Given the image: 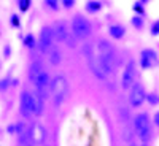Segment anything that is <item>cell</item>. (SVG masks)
<instances>
[{
	"instance_id": "6da1fadb",
	"label": "cell",
	"mask_w": 159,
	"mask_h": 146,
	"mask_svg": "<svg viewBox=\"0 0 159 146\" xmlns=\"http://www.w3.org/2000/svg\"><path fill=\"white\" fill-rule=\"evenodd\" d=\"M96 54H97L100 64L103 65V69H105V72H107V75L113 73V70L116 67V52H115L111 43H108L107 40H100L99 45H97Z\"/></svg>"
},
{
	"instance_id": "7a4b0ae2",
	"label": "cell",
	"mask_w": 159,
	"mask_h": 146,
	"mask_svg": "<svg viewBox=\"0 0 159 146\" xmlns=\"http://www.w3.org/2000/svg\"><path fill=\"white\" fill-rule=\"evenodd\" d=\"M69 92V81L64 75H57L52 78L51 86H49V94L52 95V102H54L56 107H61L62 102L67 97Z\"/></svg>"
},
{
	"instance_id": "3957f363",
	"label": "cell",
	"mask_w": 159,
	"mask_h": 146,
	"mask_svg": "<svg viewBox=\"0 0 159 146\" xmlns=\"http://www.w3.org/2000/svg\"><path fill=\"white\" fill-rule=\"evenodd\" d=\"M83 52H84V56H86V59H88V64H89L92 73H94L97 78H100V79L107 78L108 75H107V72H105L103 65L100 64V60H99V57H97V54H96L94 46H92L91 43H86V45L83 46Z\"/></svg>"
},
{
	"instance_id": "277c9868",
	"label": "cell",
	"mask_w": 159,
	"mask_h": 146,
	"mask_svg": "<svg viewBox=\"0 0 159 146\" xmlns=\"http://www.w3.org/2000/svg\"><path fill=\"white\" fill-rule=\"evenodd\" d=\"M92 27L88 18H84L83 15H75L72 19V33L75 35L76 40H86L91 37Z\"/></svg>"
},
{
	"instance_id": "5b68a950",
	"label": "cell",
	"mask_w": 159,
	"mask_h": 146,
	"mask_svg": "<svg viewBox=\"0 0 159 146\" xmlns=\"http://www.w3.org/2000/svg\"><path fill=\"white\" fill-rule=\"evenodd\" d=\"M134 130L139 135V138L145 143L150 138V121H148V114L140 113L134 117Z\"/></svg>"
},
{
	"instance_id": "8992f818",
	"label": "cell",
	"mask_w": 159,
	"mask_h": 146,
	"mask_svg": "<svg viewBox=\"0 0 159 146\" xmlns=\"http://www.w3.org/2000/svg\"><path fill=\"white\" fill-rule=\"evenodd\" d=\"M52 42H54V37H52V30L49 25H45L40 30V37H38V42H37V48H40V51L48 52L52 48Z\"/></svg>"
},
{
	"instance_id": "52a82bcc",
	"label": "cell",
	"mask_w": 159,
	"mask_h": 146,
	"mask_svg": "<svg viewBox=\"0 0 159 146\" xmlns=\"http://www.w3.org/2000/svg\"><path fill=\"white\" fill-rule=\"evenodd\" d=\"M35 89H37V94L42 97L43 100H46L49 97V86H51V79H49V75L48 72H42L40 76L37 78V81L34 83Z\"/></svg>"
},
{
	"instance_id": "ba28073f",
	"label": "cell",
	"mask_w": 159,
	"mask_h": 146,
	"mask_svg": "<svg viewBox=\"0 0 159 146\" xmlns=\"http://www.w3.org/2000/svg\"><path fill=\"white\" fill-rule=\"evenodd\" d=\"M145 97H147V92H145L143 86L140 83H134L130 86V95H129V103L134 108H139L140 105L145 102Z\"/></svg>"
},
{
	"instance_id": "9c48e42d",
	"label": "cell",
	"mask_w": 159,
	"mask_h": 146,
	"mask_svg": "<svg viewBox=\"0 0 159 146\" xmlns=\"http://www.w3.org/2000/svg\"><path fill=\"white\" fill-rule=\"evenodd\" d=\"M134 79H135V62L129 60L126 64V69H124L123 76H121V87L130 89V86L134 84Z\"/></svg>"
},
{
	"instance_id": "30bf717a",
	"label": "cell",
	"mask_w": 159,
	"mask_h": 146,
	"mask_svg": "<svg viewBox=\"0 0 159 146\" xmlns=\"http://www.w3.org/2000/svg\"><path fill=\"white\" fill-rule=\"evenodd\" d=\"M51 30H52L54 40H57V42H61V43H65V38H67V35L70 32L67 24H65V21H62V19H59V21H56L54 24H52Z\"/></svg>"
},
{
	"instance_id": "8fae6325",
	"label": "cell",
	"mask_w": 159,
	"mask_h": 146,
	"mask_svg": "<svg viewBox=\"0 0 159 146\" xmlns=\"http://www.w3.org/2000/svg\"><path fill=\"white\" fill-rule=\"evenodd\" d=\"M21 113L24 117H32L34 114V103L30 92H22L21 94Z\"/></svg>"
},
{
	"instance_id": "7c38bea8",
	"label": "cell",
	"mask_w": 159,
	"mask_h": 146,
	"mask_svg": "<svg viewBox=\"0 0 159 146\" xmlns=\"http://www.w3.org/2000/svg\"><path fill=\"white\" fill-rule=\"evenodd\" d=\"M30 140H32V144H43L45 140H46V130L42 124L35 122L34 127L30 129Z\"/></svg>"
},
{
	"instance_id": "4fadbf2b",
	"label": "cell",
	"mask_w": 159,
	"mask_h": 146,
	"mask_svg": "<svg viewBox=\"0 0 159 146\" xmlns=\"http://www.w3.org/2000/svg\"><path fill=\"white\" fill-rule=\"evenodd\" d=\"M108 35L113 40H121L126 35V29L119 24H111V25H108Z\"/></svg>"
},
{
	"instance_id": "5bb4252c",
	"label": "cell",
	"mask_w": 159,
	"mask_h": 146,
	"mask_svg": "<svg viewBox=\"0 0 159 146\" xmlns=\"http://www.w3.org/2000/svg\"><path fill=\"white\" fill-rule=\"evenodd\" d=\"M43 70H45V69H43V65H42V62H40V60L32 62L30 69H29V79H30L32 83H35L37 78L40 76V73H42Z\"/></svg>"
},
{
	"instance_id": "9a60e30c",
	"label": "cell",
	"mask_w": 159,
	"mask_h": 146,
	"mask_svg": "<svg viewBox=\"0 0 159 146\" xmlns=\"http://www.w3.org/2000/svg\"><path fill=\"white\" fill-rule=\"evenodd\" d=\"M48 56H49V64L57 67V65L62 62V52L57 46H52L49 51H48Z\"/></svg>"
},
{
	"instance_id": "2e32d148",
	"label": "cell",
	"mask_w": 159,
	"mask_h": 146,
	"mask_svg": "<svg viewBox=\"0 0 159 146\" xmlns=\"http://www.w3.org/2000/svg\"><path fill=\"white\" fill-rule=\"evenodd\" d=\"M102 8H103V5H102L100 0H89L84 5V11L89 13V15H96V13H99Z\"/></svg>"
},
{
	"instance_id": "e0dca14e",
	"label": "cell",
	"mask_w": 159,
	"mask_h": 146,
	"mask_svg": "<svg viewBox=\"0 0 159 146\" xmlns=\"http://www.w3.org/2000/svg\"><path fill=\"white\" fill-rule=\"evenodd\" d=\"M30 95H32V103H34V114L40 116L43 113V99L40 97L37 92H34V94H30Z\"/></svg>"
},
{
	"instance_id": "ac0fdd59",
	"label": "cell",
	"mask_w": 159,
	"mask_h": 146,
	"mask_svg": "<svg viewBox=\"0 0 159 146\" xmlns=\"http://www.w3.org/2000/svg\"><path fill=\"white\" fill-rule=\"evenodd\" d=\"M22 42H24V46L27 48V49H35L37 48V40H35V37L32 35V33H27L24 38H22Z\"/></svg>"
},
{
	"instance_id": "d6986e66",
	"label": "cell",
	"mask_w": 159,
	"mask_h": 146,
	"mask_svg": "<svg viewBox=\"0 0 159 146\" xmlns=\"http://www.w3.org/2000/svg\"><path fill=\"white\" fill-rule=\"evenodd\" d=\"M142 54H145L147 56L154 65L159 62V56H157V52L154 51V49H151V48H147V49H142Z\"/></svg>"
},
{
	"instance_id": "ffe728a7",
	"label": "cell",
	"mask_w": 159,
	"mask_h": 146,
	"mask_svg": "<svg viewBox=\"0 0 159 146\" xmlns=\"http://www.w3.org/2000/svg\"><path fill=\"white\" fill-rule=\"evenodd\" d=\"M140 67L143 69V70H150V69H153L154 67V64L145 56V54H140Z\"/></svg>"
},
{
	"instance_id": "44dd1931",
	"label": "cell",
	"mask_w": 159,
	"mask_h": 146,
	"mask_svg": "<svg viewBox=\"0 0 159 146\" xmlns=\"http://www.w3.org/2000/svg\"><path fill=\"white\" fill-rule=\"evenodd\" d=\"M132 10L137 13V16H143L145 13H147V10H145V7H143V3L140 2V0L134 2V5H132Z\"/></svg>"
},
{
	"instance_id": "7402d4cb",
	"label": "cell",
	"mask_w": 159,
	"mask_h": 146,
	"mask_svg": "<svg viewBox=\"0 0 159 146\" xmlns=\"http://www.w3.org/2000/svg\"><path fill=\"white\" fill-rule=\"evenodd\" d=\"M130 24L134 25V27H135L137 30H142V29H143V24H145V21H143V18H142V16H137V15H135L134 18L130 19Z\"/></svg>"
},
{
	"instance_id": "603a6c76",
	"label": "cell",
	"mask_w": 159,
	"mask_h": 146,
	"mask_svg": "<svg viewBox=\"0 0 159 146\" xmlns=\"http://www.w3.org/2000/svg\"><path fill=\"white\" fill-rule=\"evenodd\" d=\"M45 5L51 11H59V8H61V2H59V0H45Z\"/></svg>"
},
{
	"instance_id": "cb8c5ba5",
	"label": "cell",
	"mask_w": 159,
	"mask_h": 146,
	"mask_svg": "<svg viewBox=\"0 0 159 146\" xmlns=\"http://www.w3.org/2000/svg\"><path fill=\"white\" fill-rule=\"evenodd\" d=\"M30 5H32V0H18V7H19V10H21L22 13L29 11Z\"/></svg>"
},
{
	"instance_id": "d4e9b609",
	"label": "cell",
	"mask_w": 159,
	"mask_h": 146,
	"mask_svg": "<svg viewBox=\"0 0 159 146\" xmlns=\"http://www.w3.org/2000/svg\"><path fill=\"white\" fill-rule=\"evenodd\" d=\"M10 24H11V27H15V29H21V18L18 15H11Z\"/></svg>"
},
{
	"instance_id": "484cf974",
	"label": "cell",
	"mask_w": 159,
	"mask_h": 146,
	"mask_svg": "<svg viewBox=\"0 0 159 146\" xmlns=\"http://www.w3.org/2000/svg\"><path fill=\"white\" fill-rule=\"evenodd\" d=\"M150 33H151V37H157V35H159V19H156V21L151 24Z\"/></svg>"
},
{
	"instance_id": "4316f807",
	"label": "cell",
	"mask_w": 159,
	"mask_h": 146,
	"mask_svg": "<svg viewBox=\"0 0 159 146\" xmlns=\"http://www.w3.org/2000/svg\"><path fill=\"white\" fill-rule=\"evenodd\" d=\"M75 35L72 33V32H69V35H67V38H65V43H67V46L69 48H75L76 45H75Z\"/></svg>"
},
{
	"instance_id": "83f0119b",
	"label": "cell",
	"mask_w": 159,
	"mask_h": 146,
	"mask_svg": "<svg viewBox=\"0 0 159 146\" xmlns=\"http://www.w3.org/2000/svg\"><path fill=\"white\" fill-rule=\"evenodd\" d=\"M59 2L62 3V7H64V8L70 10V8H73V7H75V2H76V0H59Z\"/></svg>"
},
{
	"instance_id": "f1b7e54d",
	"label": "cell",
	"mask_w": 159,
	"mask_h": 146,
	"mask_svg": "<svg viewBox=\"0 0 159 146\" xmlns=\"http://www.w3.org/2000/svg\"><path fill=\"white\" fill-rule=\"evenodd\" d=\"M147 99L151 105H156V103H159V95H156V94H147Z\"/></svg>"
},
{
	"instance_id": "f546056e",
	"label": "cell",
	"mask_w": 159,
	"mask_h": 146,
	"mask_svg": "<svg viewBox=\"0 0 159 146\" xmlns=\"http://www.w3.org/2000/svg\"><path fill=\"white\" fill-rule=\"evenodd\" d=\"M123 134H124V141H130V138H132V130H130V127H124V132H123Z\"/></svg>"
},
{
	"instance_id": "4dcf8cb0",
	"label": "cell",
	"mask_w": 159,
	"mask_h": 146,
	"mask_svg": "<svg viewBox=\"0 0 159 146\" xmlns=\"http://www.w3.org/2000/svg\"><path fill=\"white\" fill-rule=\"evenodd\" d=\"M8 86H10V79H8V78H5V79H2V81H0V91H5Z\"/></svg>"
},
{
	"instance_id": "1f68e13d",
	"label": "cell",
	"mask_w": 159,
	"mask_h": 146,
	"mask_svg": "<svg viewBox=\"0 0 159 146\" xmlns=\"http://www.w3.org/2000/svg\"><path fill=\"white\" fill-rule=\"evenodd\" d=\"M3 54H5V57H7V59L10 57V54H11V48H10V46H5V49H3Z\"/></svg>"
},
{
	"instance_id": "d6a6232c",
	"label": "cell",
	"mask_w": 159,
	"mask_h": 146,
	"mask_svg": "<svg viewBox=\"0 0 159 146\" xmlns=\"http://www.w3.org/2000/svg\"><path fill=\"white\" fill-rule=\"evenodd\" d=\"M154 124H156V126L159 127V111H157V113L154 114Z\"/></svg>"
},
{
	"instance_id": "836d02e7",
	"label": "cell",
	"mask_w": 159,
	"mask_h": 146,
	"mask_svg": "<svg viewBox=\"0 0 159 146\" xmlns=\"http://www.w3.org/2000/svg\"><path fill=\"white\" fill-rule=\"evenodd\" d=\"M140 2H142V3H143V5H147V3H148V2H151V0H140Z\"/></svg>"
},
{
	"instance_id": "e575fe53",
	"label": "cell",
	"mask_w": 159,
	"mask_h": 146,
	"mask_svg": "<svg viewBox=\"0 0 159 146\" xmlns=\"http://www.w3.org/2000/svg\"><path fill=\"white\" fill-rule=\"evenodd\" d=\"M142 146H147V144H145V143H143V144H142Z\"/></svg>"
},
{
	"instance_id": "d590c367",
	"label": "cell",
	"mask_w": 159,
	"mask_h": 146,
	"mask_svg": "<svg viewBox=\"0 0 159 146\" xmlns=\"http://www.w3.org/2000/svg\"><path fill=\"white\" fill-rule=\"evenodd\" d=\"M130 146H135V144H130Z\"/></svg>"
},
{
	"instance_id": "8d00e7d4",
	"label": "cell",
	"mask_w": 159,
	"mask_h": 146,
	"mask_svg": "<svg viewBox=\"0 0 159 146\" xmlns=\"http://www.w3.org/2000/svg\"><path fill=\"white\" fill-rule=\"evenodd\" d=\"M29 146H34V144H29Z\"/></svg>"
}]
</instances>
